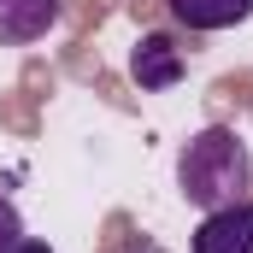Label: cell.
I'll list each match as a JSON object with an SVG mask.
<instances>
[{
    "instance_id": "1",
    "label": "cell",
    "mask_w": 253,
    "mask_h": 253,
    "mask_svg": "<svg viewBox=\"0 0 253 253\" xmlns=\"http://www.w3.org/2000/svg\"><path fill=\"white\" fill-rule=\"evenodd\" d=\"M177 189L189 206L218 212L253 194V153L230 124H206L200 135H189L183 159H177Z\"/></svg>"
},
{
    "instance_id": "2",
    "label": "cell",
    "mask_w": 253,
    "mask_h": 253,
    "mask_svg": "<svg viewBox=\"0 0 253 253\" xmlns=\"http://www.w3.org/2000/svg\"><path fill=\"white\" fill-rule=\"evenodd\" d=\"M189 248L194 253H253V200L218 206V212H200Z\"/></svg>"
},
{
    "instance_id": "6",
    "label": "cell",
    "mask_w": 253,
    "mask_h": 253,
    "mask_svg": "<svg viewBox=\"0 0 253 253\" xmlns=\"http://www.w3.org/2000/svg\"><path fill=\"white\" fill-rule=\"evenodd\" d=\"M18 242H24V218H18V206L0 194V253H12Z\"/></svg>"
},
{
    "instance_id": "5",
    "label": "cell",
    "mask_w": 253,
    "mask_h": 253,
    "mask_svg": "<svg viewBox=\"0 0 253 253\" xmlns=\"http://www.w3.org/2000/svg\"><path fill=\"white\" fill-rule=\"evenodd\" d=\"M177 24H189L200 36H218V30H236L253 18V0H165Z\"/></svg>"
},
{
    "instance_id": "4",
    "label": "cell",
    "mask_w": 253,
    "mask_h": 253,
    "mask_svg": "<svg viewBox=\"0 0 253 253\" xmlns=\"http://www.w3.org/2000/svg\"><path fill=\"white\" fill-rule=\"evenodd\" d=\"M65 0H0V47H30L59 24Z\"/></svg>"
},
{
    "instance_id": "8",
    "label": "cell",
    "mask_w": 253,
    "mask_h": 253,
    "mask_svg": "<svg viewBox=\"0 0 253 253\" xmlns=\"http://www.w3.org/2000/svg\"><path fill=\"white\" fill-rule=\"evenodd\" d=\"M147 253H159V248H147Z\"/></svg>"
},
{
    "instance_id": "7",
    "label": "cell",
    "mask_w": 253,
    "mask_h": 253,
    "mask_svg": "<svg viewBox=\"0 0 253 253\" xmlns=\"http://www.w3.org/2000/svg\"><path fill=\"white\" fill-rule=\"evenodd\" d=\"M12 253H53V248H47V242H36V236H24V242H18Z\"/></svg>"
},
{
    "instance_id": "3",
    "label": "cell",
    "mask_w": 253,
    "mask_h": 253,
    "mask_svg": "<svg viewBox=\"0 0 253 253\" xmlns=\"http://www.w3.org/2000/svg\"><path fill=\"white\" fill-rule=\"evenodd\" d=\"M183 71H189V59H183V47H177L171 36H141L135 53H129V77H135V88H147V94L177 88Z\"/></svg>"
}]
</instances>
